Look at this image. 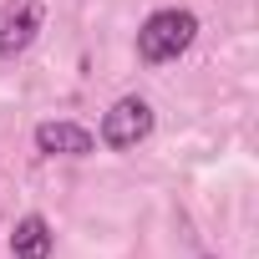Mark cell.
<instances>
[{
  "label": "cell",
  "mask_w": 259,
  "mask_h": 259,
  "mask_svg": "<svg viewBox=\"0 0 259 259\" xmlns=\"http://www.w3.org/2000/svg\"><path fill=\"white\" fill-rule=\"evenodd\" d=\"M198 36V16L193 11H153L138 31V56L148 66H163V61H178Z\"/></svg>",
  "instance_id": "1"
},
{
  "label": "cell",
  "mask_w": 259,
  "mask_h": 259,
  "mask_svg": "<svg viewBox=\"0 0 259 259\" xmlns=\"http://www.w3.org/2000/svg\"><path fill=\"white\" fill-rule=\"evenodd\" d=\"M148 138H153V107H148L143 97H122V102L102 117V143L117 148V153L138 148V143H148Z\"/></svg>",
  "instance_id": "2"
},
{
  "label": "cell",
  "mask_w": 259,
  "mask_h": 259,
  "mask_svg": "<svg viewBox=\"0 0 259 259\" xmlns=\"http://www.w3.org/2000/svg\"><path fill=\"white\" fill-rule=\"evenodd\" d=\"M36 148L46 153V158H87V153H97V138L87 133V127H76V122H41L36 127Z\"/></svg>",
  "instance_id": "4"
},
{
  "label": "cell",
  "mask_w": 259,
  "mask_h": 259,
  "mask_svg": "<svg viewBox=\"0 0 259 259\" xmlns=\"http://www.w3.org/2000/svg\"><path fill=\"white\" fill-rule=\"evenodd\" d=\"M51 244H56V234H51V224L41 213H26L16 224V234H11V254L16 259H51Z\"/></svg>",
  "instance_id": "5"
},
{
  "label": "cell",
  "mask_w": 259,
  "mask_h": 259,
  "mask_svg": "<svg viewBox=\"0 0 259 259\" xmlns=\"http://www.w3.org/2000/svg\"><path fill=\"white\" fill-rule=\"evenodd\" d=\"M41 0H6L0 6V56H21L36 36H41Z\"/></svg>",
  "instance_id": "3"
}]
</instances>
